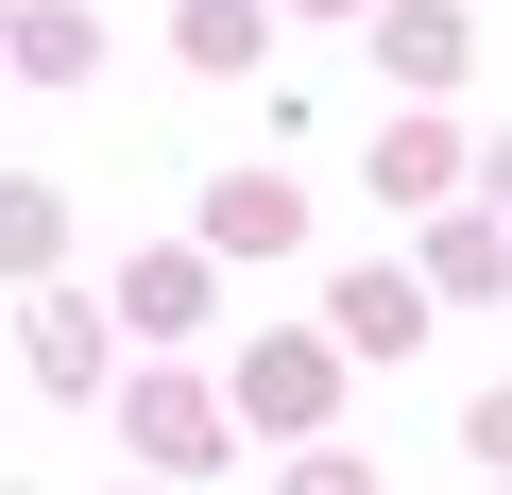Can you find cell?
<instances>
[{
	"instance_id": "6da1fadb",
	"label": "cell",
	"mask_w": 512,
	"mask_h": 495,
	"mask_svg": "<svg viewBox=\"0 0 512 495\" xmlns=\"http://www.w3.org/2000/svg\"><path fill=\"white\" fill-rule=\"evenodd\" d=\"M205 222H222V257H274V239H291V188H274V171H239Z\"/></svg>"
},
{
	"instance_id": "3957f363",
	"label": "cell",
	"mask_w": 512,
	"mask_h": 495,
	"mask_svg": "<svg viewBox=\"0 0 512 495\" xmlns=\"http://www.w3.org/2000/svg\"><path fill=\"white\" fill-rule=\"evenodd\" d=\"M342 325H359V342H376V359H393V342H410V325H427V308H410V291H393V274H359V291H342Z\"/></svg>"
},
{
	"instance_id": "7a4b0ae2",
	"label": "cell",
	"mask_w": 512,
	"mask_h": 495,
	"mask_svg": "<svg viewBox=\"0 0 512 495\" xmlns=\"http://www.w3.org/2000/svg\"><path fill=\"white\" fill-rule=\"evenodd\" d=\"M35 376H52V393H86V376H103V342H86V308H35Z\"/></svg>"
},
{
	"instance_id": "277c9868",
	"label": "cell",
	"mask_w": 512,
	"mask_h": 495,
	"mask_svg": "<svg viewBox=\"0 0 512 495\" xmlns=\"http://www.w3.org/2000/svg\"><path fill=\"white\" fill-rule=\"evenodd\" d=\"M52 257V188H0V274H35Z\"/></svg>"
}]
</instances>
